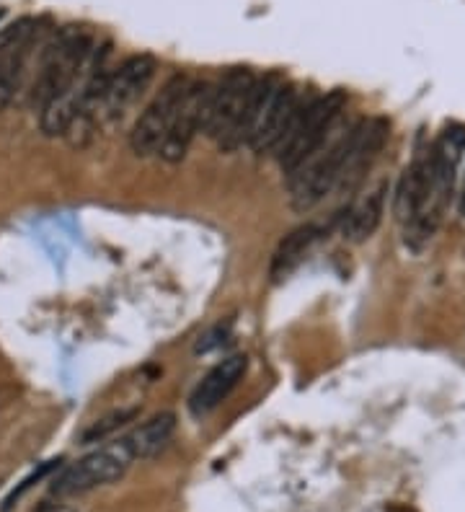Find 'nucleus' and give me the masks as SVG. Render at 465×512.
Segmentation results:
<instances>
[{
    "label": "nucleus",
    "instance_id": "f03ea898",
    "mask_svg": "<svg viewBox=\"0 0 465 512\" xmlns=\"http://www.w3.org/2000/svg\"><path fill=\"white\" fill-rule=\"evenodd\" d=\"M303 104V94L279 75L256 78L246 117V145L254 153H277L279 143L290 130L292 119Z\"/></svg>",
    "mask_w": 465,
    "mask_h": 512
},
{
    "label": "nucleus",
    "instance_id": "20e7f679",
    "mask_svg": "<svg viewBox=\"0 0 465 512\" xmlns=\"http://www.w3.org/2000/svg\"><path fill=\"white\" fill-rule=\"evenodd\" d=\"M256 75L246 68H233L212 83L207 99L205 135L217 143L225 153H233L246 145V117L248 101L254 91Z\"/></svg>",
    "mask_w": 465,
    "mask_h": 512
},
{
    "label": "nucleus",
    "instance_id": "2eb2a0df",
    "mask_svg": "<svg viewBox=\"0 0 465 512\" xmlns=\"http://www.w3.org/2000/svg\"><path fill=\"white\" fill-rule=\"evenodd\" d=\"M385 194H388V187L380 184L378 189H372L365 200H360V205L352 207V213L344 220V236L354 244L360 241H367L372 233L378 231L380 220H383L385 213Z\"/></svg>",
    "mask_w": 465,
    "mask_h": 512
},
{
    "label": "nucleus",
    "instance_id": "a211bd4d",
    "mask_svg": "<svg viewBox=\"0 0 465 512\" xmlns=\"http://www.w3.org/2000/svg\"><path fill=\"white\" fill-rule=\"evenodd\" d=\"M34 512H78V510L65 505V502H44V505H39Z\"/></svg>",
    "mask_w": 465,
    "mask_h": 512
},
{
    "label": "nucleus",
    "instance_id": "39448f33",
    "mask_svg": "<svg viewBox=\"0 0 465 512\" xmlns=\"http://www.w3.org/2000/svg\"><path fill=\"white\" fill-rule=\"evenodd\" d=\"M349 153V130L329 138L321 150H316L298 171L290 174V205L292 210L305 213L318 202L326 200V194L334 192L344 179Z\"/></svg>",
    "mask_w": 465,
    "mask_h": 512
},
{
    "label": "nucleus",
    "instance_id": "0eeeda50",
    "mask_svg": "<svg viewBox=\"0 0 465 512\" xmlns=\"http://www.w3.org/2000/svg\"><path fill=\"white\" fill-rule=\"evenodd\" d=\"M189 78L186 75H171L163 88L155 94L145 112L137 117L135 127L130 132V148L137 158L158 156L163 140H166L168 130L174 125L176 109H179L184 91L189 88Z\"/></svg>",
    "mask_w": 465,
    "mask_h": 512
},
{
    "label": "nucleus",
    "instance_id": "9d476101",
    "mask_svg": "<svg viewBox=\"0 0 465 512\" xmlns=\"http://www.w3.org/2000/svg\"><path fill=\"white\" fill-rule=\"evenodd\" d=\"M465 156V125L450 122L434 140L429 150V163H432V184H434V205L445 207L455 192L458 182L460 161Z\"/></svg>",
    "mask_w": 465,
    "mask_h": 512
},
{
    "label": "nucleus",
    "instance_id": "7ed1b4c3",
    "mask_svg": "<svg viewBox=\"0 0 465 512\" xmlns=\"http://www.w3.org/2000/svg\"><path fill=\"white\" fill-rule=\"evenodd\" d=\"M347 101V94L339 91V88L329 91V94L303 99L298 114L292 119L290 130L285 132V138H282L277 153H274L287 176L292 171H298L334 135L336 122L347 109Z\"/></svg>",
    "mask_w": 465,
    "mask_h": 512
},
{
    "label": "nucleus",
    "instance_id": "aec40b11",
    "mask_svg": "<svg viewBox=\"0 0 465 512\" xmlns=\"http://www.w3.org/2000/svg\"><path fill=\"white\" fill-rule=\"evenodd\" d=\"M3 16H6V8H0V21H3Z\"/></svg>",
    "mask_w": 465,
    "mask_h": 512
},
{
    "label": "nucleus",
    "instance_id": "f3484780",
    "mask_svg": "<svg viewBox=\"0 0 465 512\" xmlns=\"http://www.w3.org/2000/svg\"><path fill=\"white\" fill-rule=\"evenodd\" d=\"M16 78L13 75H8L6 70L0 68V112L8 107L13 101V94H16Z\"/></svg>",
    "mask_w": 465,
    "mask_h": 512
},
{
    "label": "nucleus",
    "instance_id": "4468645a",
    "mask_svg": "<svg viewBox=\"0 0 465 512\" xmlns=\"http://www.w3.org/2000/svg\"><path fill=\"white\" fill-rule=\"evenodd\" d=\"M318 236H321V228L308 223L300 225V228H295L290 236L282 238L272 256V264H269V277H272L274 282H279L285 280L287 275H292V272L298 269V264L305 259V254L310 251V246L316 244Z\"/></svg>",
    "mask_w": 465,
    "mask_h": 512
},
{
    "label": "nucleus",
    "instance_id": "f257e3e1",
    "mask_svg": "<svg viewBox=\"0 0 465 512\" xmlns=\"http://www.w3.org/2000/svg\"><path fill=\"white\" fill-rule=\"evenodd\" d=\"M93 50H96V39L86 26H62L60 32L44 44L39 55L37 78L31 88L34 107L42 109L52 101L78 94Z\"/></svg>",
    "mask_w": 465,
    "mask_h": 512
},
{
    "label": "nucleus",
    "instance_id": "9b49d317",
    "mask_svg": "<svg viewBox=\"0 0 465 512\" xmlns=\"http://www.w3.org/2000/svg\"><path fill=\"white\" fill-rule=\"evenodd\" d=\"M248 360L243 355H230L215 365L210 373L197 383V388L189 396V409L194 417H205V414L215 412L217 406L223 404L230 396V391L243 381L246 375Z\"/></svg>",
    "mask_w": 465,
    "mask_h": 512
},
{
    "label": "nucleus",
    "instance_id": "f8f14e48",
    "mask_svg": "<svg viewBox=\"0 0 465 512\" xmlns=\"http://www.w3.org/2000/svg\"><path fill=\"white\" fill-rule=\"evenodd\" d=\"M39 34H42V19H34V16L16 19L0 29V68L13 75L16 81Z\"/></svg>",
    "mask_w": 465,
    "mask_h": 512
},
{
    "label": "nucleus",
    "instance_id": "6ab92c4d",
    "mask_svg": "<svg viewBox=\"0 0 465 512\" xmlns=\"http://www.w3.org/2000/svg\"><path fill=\"white\" fill-rule=\"evenodd\" d=\"M460 215L465 218V182H463V192H460Z\"/></svg>",
    "mask_w": 465,
    "mask_h": 512
},
{
    "label": "nucleus",
    "instance_id": "dca6fc26",
    "mask_svg": "<svg viewBox=\"0 0 465 512\" xmlns=\"http://www.w3.org/2000/svg\"><path fill=\"white\" fill-rule=\"evenodd\" d=\"M137 414V409H119V412H112L106 414V417L96 419L88 430H83L81 440L83 443H101V440H106L112 432H117L119 427H124L127 422H132Z\"/></svg>",
    "mask_w": 465,
    "mask_h": 512
},
{
    "label": "nucleus",
    "instance_id": "6e6552de",
    "mask_svg": "<svg viewBox=\"0 0 465 512\" xmlns=\"http://www.w3.org/2000/svg\"><path fill=\"white\" fill-rule=\"evenodd\" d=\"M158 73V60L153 55H130L127 60L112 68L106 81L104 96H101V114L109 119L122 117L130 107H135L140 96L148 91Z\"/></svg>",
    "mask_w": 465,
    "mask_h": 512
},
{
    "label": "nucleus",
    "instance_id": "ddd939ff",
    "mask_svg": "<svg viewBox=\"0 0 465 512\" xmlns=\"http://www.w3.org/2000/svg\"><path fill=\"white\" fill-rule=\"evenodd\" d=\"M176 432V417L171 412H161L155 417L145 419L143 425L135 427V430L124 438L127 448H130L132 458H140V461H148V458H155L166 448L171 440H174Z\"/></svg>",
    "mask_w": 465,
    "mask_h": 512
},
{
    "label": "nucleus",
    "instance_id": "423d86ee",
    "mask_svg": "<svg viewBox=\"0 0 465 512\" xmlns=\"http://www.w3.org/2000/svg\"><path fill=\"white\" fill-rule=\"evenodd\" d=\"M132 453L124 440L119 443L101 445V448L91 450L75 463H70L68 469L62 471L55 481H52V494L55 497H75V494H86L93 489L114 484L127 474L132 466Z\"/></svg>",
    "mask_w": 465,
    "mask_h": 512
},
{
    "label": "nucleus",
    "instance_id": "1a4fd4ad",
    "mask_svg": "<svg viewBox=\"0 0 465 512\" xmlns=\"http://www.w3.org/2000/svg\"><path fill=\"white\" fill-rule=\"evenodd\" d=\"M212 83L197 81L189 83L184 91L179 109H176L174 125L168 130L166 140H163L158 156L168 163H181L197 140L199 132H205V114H207V99H210Z\"/></svg>",
    "mask_w": 465,
    "mask_h": 512
}]
</instances>
